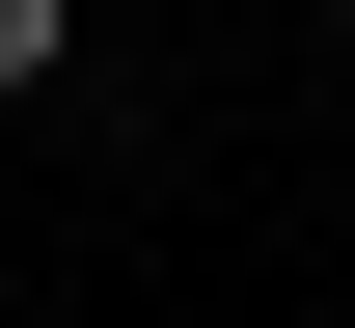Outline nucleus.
Instances as JSON below:
<instances>
[{
	"label": "nucleus",
	"mask_w": 355,
	"mask_h": 328,
	"mask_svg": "<svg viewBox=\"0 0 355 328\" xmlns=\"http://www.w3.org/2000/svg\"><path fill=\"white\" fill-rule=\"evenodd\" d=\"M55 28H83V0H0V110H28V83H55Z\"/></svg>",
	"instance_id": "1"
}]
</instances>
